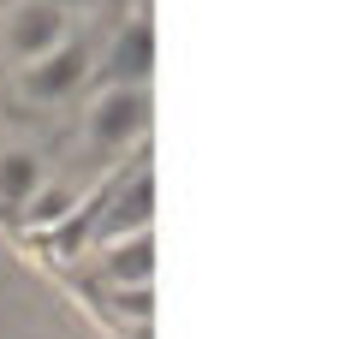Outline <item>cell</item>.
<instances>
[{"label":"cell","mask_w":357,"mask_h":339,"mask_svg":"<svg viewBox=\"0 0 357 339\" xmlns=\"http://www.w3.org/2000/svg\"><path fill=\"white\" fill-rule=\"evenodd\" d=\"M143 119H149V96L114 84L102 101H96V113H89V131H96V143H126V137L143 131Z\"/></svg>","instance_id":"cell-2"},{"label":"cell","mask_w":357,"mask_h":339,"mask_svg":"<svg viewBox=\"0 0 357 339\" xmlns=\"http://www.w3.org/2000/svg\"><path fill=\"white\" fill-rule=\"evenodd\" d=\"M114 72H119V84L126 89H137L143 84V72H149V30H131V36H119V48H114Z\"/></svg>","instance_id":"cell-6"},{"label":"cell","mask_w":357,"mask_h":339,"mask_svg":"<svg viewBox=\"0 0 357 339\" xmlns=\"http://www.w3.org/2000/svg\"><path fill=\"white\" fill-rule=\"evenodd\" d=\"M149 262H155V244L143 232H131V244H114V256H107V280H119V286H149Z\"/></svg>","instance_id":"cell-4"},{"label":"cell","mask_w":357,"mask_h":339,"mask_svg":"<svg viewBox=\"0 0 357 339\" xmlns=\"http://www.w3.org/2000/svg\"><path fill=\"white\" fill-rule=\"evenodd\" d=\"M42 190V161L30 149H6L0 155V197L6 202H30Z\"/></svg>","instance_id":"cell-3"},{"label":"cell","mask_w":357,"mask_h":339,"mask_svg":"<svg viewBox=\"0 0 357 339\" xmlns=\"http://www.w3.org/2000/svg\"><path fill=\"white\" fill-rule=\"evenodd\" d=\"M6 42H13L30 66H42L48 54L66 48V6H54V0H24V6L6 18Z\"/></svg>","instance_id":"cell-1"},{"label":"cell","mask_w":357,"mask_h":339,"mask_svg":"<svg viewBox=\"0 0 357 339\" xmlns=\"http://www.w3.org/2000/svg\"><path fill=\"white\" fill-rule=\"evenodd\" d=\"M84 66H89V60H84V54L72 48V42H66L60 54H48L42 66H30V84H36L42 96H60V89H72L77 77H84Z\"/></svg>","instance_id":"cell-5"}]
</instances>
